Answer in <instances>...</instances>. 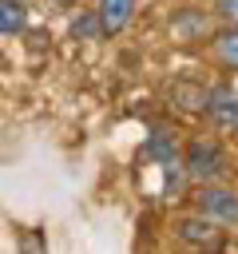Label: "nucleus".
<instances>
[{
  "label": "nucleus",
  "instance_id": "6",
  "mask_svg": "<svg viewBox=\"0 0 238 254\" xmlns=\"http://www.w3.org/2000/svg\"><path fill=\"white\" fill-rule=\"evenodd\" d=\"M206 99H210V91H206L202 83H190V79H182V83H175V87H171V103H175L178 111H186V115H198V111H206Z\"/></svg>",
  "mask_w": 238,
  "mask_h": 254
},
{
  "label": "nucleus",
  "instance_id": "8",
  "mask_svg": "<svg viewBox=\"0 0 238 254\" xmlns=\"http://www.w3.org/2000/svg\"><path fill=\"white\" fill-rule=\"evenodd\" d=\"M28 28V8L20 0H0V32L4 36H16Z\"/></svg>",
  "mask_w": 238,
  "mask_h": 254
},
{
  "label": "nucleus",
  "instance_id": "4",
  "mask_svg": "<svg viewBox=\"0 0 238 254\" xmlns=\"http://www.w3.org/2000/svg\"><path fill=\"white\" fill-rule=\"evenodd\" d=\"M135 8H139V0H99L95 16H99L103 36H119V32L135 20Z\"/></svg>",
  "mask_w": 238,
  "mask_h": 254
},
{
  "label": "nucleus",
  "instance_id": "11",
  "mask_svg": "<svg viewBox=\"0 0 238 254\" xmlns=\"http://www.w3.org/2000/svg\"><path fill=\"white\" fill-rule=\"evenodd\" d=\"M214 8H218V16H222V24L238 28V0H214Z\"/></svg>",
  "mask_w": 238,
  "mask_h": 254
},
{
  "label": "nucleus",
  "instance_id": "3",
  "mask_svg": "<svg viewBox=\"0 0 238 254\" xmlns=\"http://www.w3.org/2000/svg\"><path fill=\"white\" fill-rule=\"evenodd\" d=\"M175 234L186 242V246H206V250H218L222 246V230H218V222L214 218H206V214H182L178 222H175Z\"/></svg>",
  "mask_w": 238,
  "mask_h": 254
},
{
  "label": "nucleus",
  "instance_id": "10",
  "mask_svg": "<svg viewBox=\"0 0 238 254\" xmlns=\"http://www.w3.org/2000/svg\"><path fill=\"white\" fill-rule=\"evenodd\" d=\"M71 36L79 40V36H103V28H99V16L91 12V16H79L75 24H71Z\"/></svg>",
  "mask_w": 238,
  "mask_h": 254
},
{
  "label": "nucleus",
  "instance_id": "7",
  "mask_svg": "<svg viewBox=\"0 0 238 254\" xmlns=\"http://www.w3.org/2000/svg\"><path fill=\"white\" fill-rule=\"evenodd\" d=\"M210 56H214V64L218 67H226V71H238V28H222V32H214V40H210Z\"/></svg>",
  "mask_w": 238,
  "mask_h": 254
},
{
  "label": "nucleus",
  "instance_id": "5",
  "mask_svg": "<svg viewBox=\"0 0 238 254\" xmlns=\"http://www.w3.org/2000/svg\"><path fill=\"white\" fill-rule=\"evenodd\" d=\"M206 115H210V123H214L218 131L238 135V95H230V91H210Z\"/></svg>",
  "mask_w": 238,
  "mask_h": 254
},
{
  "label": "nucleus",
  "instance_id": "2",
  "mask_svg": "<svg viewBox=\"0 0 238 254\" xmlns=\"http://www.w3.org/2000/svg\"><path fill=\"white\" fill-rule=\"evenodd\" d=\"M194 210L206 214V218H214L218 226H238V190L222 187V179L218 183H198Z\"/></svg>",
  "mask_w": 238,
  "mask_h": 254
},
{
  "label": "nucleus",
  "instance_id": "1",
  "mask_svg": "<svg viewBox=\"0 0 238 254\" xmlns=\"http://www.w3.org/2000/svg\"><path fill=\"white\" fill-rule=\"evenodd\" d=\"M182 167H186L190 183H218L230 171V159L218 139H190L182 151Z\"/></svg>",
  "mask_w": 238,
  "mask_h": 254
},
{
  "label": "nucleus",
  "instance_id": "9",
  "mask_svg": "<svg viewBox=\"0 0 238 254\" xmlns=\"http://www.w3.org/2000/svg\"><path fill=\"white\" fill-rule=\"evenodd\" d=\"M147 159H155V163H175L178 159V147H175V135H167V131H151V139H147Z\"/></svg>",
  "mask_w": 238,
  "mask_h": 254
}]
</instances>
